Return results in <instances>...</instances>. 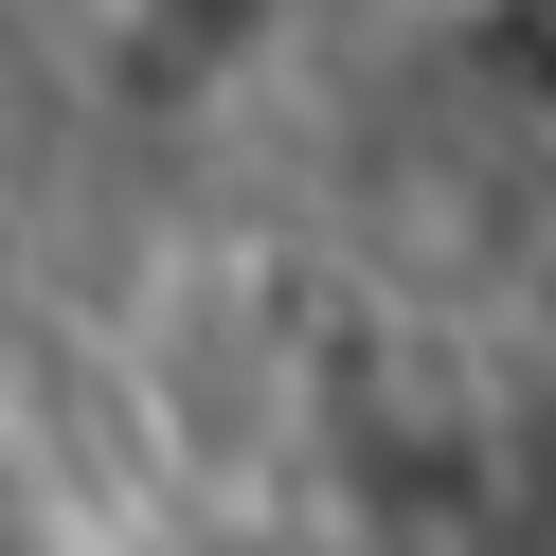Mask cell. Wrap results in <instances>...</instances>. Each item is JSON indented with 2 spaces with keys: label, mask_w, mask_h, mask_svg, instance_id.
<instances>
[{
  "label": "cell",
  "mask_w": 556,
  "mask_h": 556,
  "mask_svg": "<svg viewBox=\"0 0 556 556\" xmlns=\"http://www.w3.org/2000/svg\"><path fill=\"white\" fill-rule=\"evenodd\" d=\"M305 37H324V0H54L73 90L109 126H162V144L269 109V90L305 73Z\"/></svg>",
  "instance_id": "6da1fadb"
},
{
  "label": "cell",
  "mask_w": 556,
  "mask_h": 556,
  "mask_svg": "<svg viewBox=\"0 0 556 556\" xmlns=\"http://www.w3.org/2000/svg\"><path fill=\"white\" fill-rule=\"evenodd\" d=\"M503 18H520V54H539V90H556V0H503Z\"/></svg>",
  "instance_id": "7a4b0ae2"
},
{
  "label": "cell",
  "mask_w": 556,
  "mask_h": 556,
  "mask_svg": "<svg viewBox=\"0 0 556 556\" xmlns=\"http://www.w3.org/2000/svg\"><path fill=\"white\" fill-rule=\"evenodd\" d=\"M0 556H18V484H0Z\"/></svg>",
  "instance_id": "3957f363"
}]
</instances>
